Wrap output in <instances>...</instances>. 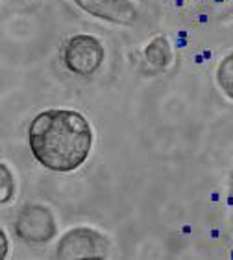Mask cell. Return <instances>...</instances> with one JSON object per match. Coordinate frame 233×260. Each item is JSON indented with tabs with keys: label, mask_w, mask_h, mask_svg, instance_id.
Instances as JSON below:
<instances>
[{
	"label": "cell",
	"mask_w": 233,
	"mask_h": 260,
	"mask_svg": "<svg viewBox=\"0 0 233 260\" xmlns=\"http://www.w3.org/2000/svg\"><path fill=\"white\" fill-rule=\"evenodd\" d=\"M218 83L229 98H233V54L222 61L218 69Z\"/></svg>",
	"instance_id": "52a82bcc"
},
{
	"label": "cell",
	"mask_w": 233,
	"mask_h": 260,
	"mask_svg": "<svg viewBox=\"0 0 233 260\" xmlns=\"http://www.w3.org/2000/svg\"><path fill=\"white\" fill-rule=\"evenodd\" d=\"M147 59L156 67H165L168 63L170 52H168V41L165 37H156V39L147 46Z\"/></svg>",
	"instance_id": "8992f818"
},
{
	"label": "cell",
	"mask_w": 233,
	"mask_h": 260,
	"mask_svg": "<svg viewBox=\"0 0 233 260\" xmlns=\"http://www.w3.org/2000/svg\"><path fill=\"white\" fill-rule=\"evenodd\" d=\"M74 4L97 19L130 26L137 20V10L132 0H74Z\"/></svg>",
	"instance_id": "277c9868"
},
{
	"label": "cell",
	"mask_w": 233,
	"mask_h": 260,
	"mask_svg": "<svg viewBox=\"0 0 233 260\" xmlns=\"http://www.w3.org/2000/svg\"><path fill=\"white\" fill-rule=\"evenodd\" d=\"M15 190V185H13V179H11V174L8 170V166L2 165V201H10L11 196Z\"/></svg>",
	"instance_id": "ba28073f"
},
{
	"label": "cell",
	"mask_w": 233,
	"mask_h": 260,
	"mask_svg": "<svg viewBox=\"0 0 233 260\" xmlns=\"http://www.w3.org/2000/svg\"><path fill=\"white\" fill-rule=\"evenodd\" d=\"M28 135L36 159L54 172L80 168L93 148L91 125L71 109H50L37 115Z\"/></svg>",
	"instance_id": "6da1fadb"
},
{
	"label": "cell",
	"mask_w": 233,
	"mask_h": 260,
	"mask_svg": "<svg viewBox=\"0 0 233 260\" xmlns=\"http://www.w3.org/2000/svg\"><path fill=\"white\" fill-rule=\"evenodd\" d=\"M95 238H98L97 233L87 229H76L71 231L69 235L61 240L57 255L61 258H85L91 255H102V249H98V244H102L104 240L95 242Z\"/></svg>",
	"instance_id": "5b68a950"
},
{
	"label": "cell",
	"mask_w": 233,
	"mask_h": 260,
	"mask_svg": "<svg viewBox=\"0 0 233 260\" xmlns=\"http://www.w3.org/2000/svg\"><path fill=\"white\" fill-rule=\"evenodd\" d=\"M17 235L30 244H45L56 233L50 210L39 205L26 207L17 218Z\"/></svg>",
	"instance_id": "3957f363"
},
{
	"label": "cell",
	"mask_w": 233,
	"mask_h": 260,
	"mask_svg": "<svg viewBox=\"0 0 233 260\" xmlns=\"http://www.w3.org/2000/svg\"><path fill=\"white\" fill-rule=\"evenodd\" d=\"M104 46L93 35H74L63 52L67 69L78 76H93L104 61Z\"/></svg>",
	"instance_id": "7a4b0ae2"
}]
</instances>
